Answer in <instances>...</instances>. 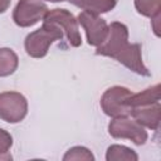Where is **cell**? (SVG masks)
Masks as SVG:
<instances>
[{"label": "cell", "mask_w": 161, "mask_h": 161, "mask_svg": "<svg viewBox=\"0 0 161 161\" xmlns=\"http://www.w3.org/2000/svg\"><path fill=\"white\" fill-rule=\"evenodd\" d=\"M108 133L113 138H127L135 145L142 146L146 143L148 135L143 126L136 122L131 116L113 117L108 123Z\"/></svg>", "instance_id": "4"}, {"label": "cell", "mask_w": 161, "mask_h": 161, "mask_svg": "<svg viewBox=\"0 0 161 161\" xmlns=\"http://www.w3.org/2000/svg\"><path fill=\"white\" fill-rule=\"evenodd\" d=\"M96 54L113 58L138 75L151 77V72L142 60L141 44L128 42V28L121 21L111 23L108 35L106 40L97 47Z\"/></svg>", "instance_id": "1"}, {"label": "cell", "mask_w": 161, "mask_h": 161, "mask_svg": "<svg viewBox=\"0 0 161 161\" xmlns=\"http://www.w3.org/2000/svg\"><path fill=\"white\" fill-rule=\"evenodd\" d=\"M48 10L42 0H19L13 10V20L20 28H30L43 20Z\"/></svg>", "instance_id": "7"}, {"label": "cell", "mask_w": 161, "mask_h": 161, "mask_svg": "<svg viewBox=\"0 0 161 161\" xmlns=\"http://www.w3.org/2000/svg\"><path fill=\"white\" fill-rule=\"evenodd\" d=\"M11 4V0H0V14L5 13Z\"/></svg>", "instance_id": "16"}, {"label": "cell", "mask_w": 161, "mask_h": 161, "mask_svg": "<svg viewBox=\"0 0 161 161\" xmlns=\"http://www.w3.org/2000/svg\"><path fill=\"white\" fill-rule=\"evenodd\" d=\"M131 94L132 91L122 86H113L106 89L99 101L103 113L112 118L118 116H130L131 109L127 106V99Z\"/></svg>", "instance_id": "6"}, {"label": "cell", "mask_w": 161, "mask_h": 161, "mask_svg": "<svg viewBox=\"0 0 161 161\" xmlns=\"http://www.w3.org/2000/svg\"><path fill=\"white\" fill-rule=\"evenodd\" d=\"M13 146V136L4 128H0V161H10L13 156L10 148Z\"/></svg>", "instance_id": "15"}, {"label": "cell", "mask_w": 161, "mask_h": 161, "mask_svg": "<svg viewBox=\"0 0 161 161\" xmlns=\"http://www.w3.org/2000/svg\"><path fill=\"white\" fill-rule=\"evenodd\" d=\"M18 54L10 48H0V77H9L18 69Z\"/></svg>", "instance_id": "11"}, {"label": "cell", "mask_w": 161, "mask_h": 161, "mask_svg": "<svg viewBox=\"0 0 161 161\" xmlns=\"http://www.w3.org/2000/svg\"><path fill=\"white\" fill-rule=\"evenodd\" d=\"M77 21L84 29L86 36H87V43L89 45L98 47L106 40V38L108 35L109 25L99 15L82 11L78 14Z\"/></svg>", "instance_id": "9"}, {"label": "cell", "mask_w": 161, "mask_h": 161, "mask_svg": "<svg viewBox=\"0 0 161 161\" xmlns=\"http://www.w3.org/2000/svg\"><path fill=\"white\" fill-rule=\"evenodd\" d=\"M135 9L142 16L151 20L161 16V0H133Z\"/></svg>", "instance_id": "13"}, {"label": "cell", "mask_w": 161, "mask_h": 161, "mask_svg": "<svg viewBox=\"0 0 161 161\" xmlns=\"http://www.w3.org/2000/svg\"><path fill=\"white\" fill-rule=\"evenodd\" d=\"M94 161V155L84 146L70 147L63 156V161Z\"/></svg>", "instance_id": "14"}, {"label": "cell", "mask_w": 161, "mask_h": 161, "mask_svg": "<svg viewBox=\"0 0 161 161\" xmlns=\"http://www.w3.org/2000/svg\"><path fill=\"white\" fill-rule=\"evenodd\" d=\"M43 21L53 23L58 25L65 34L70 47L78 48L82 44V36L78 29V21L74 15L67 9H52L48 10Z\"/></svg>", "instance_id": "8"}, {"label": "cell", "mask_w": 161, "mask_h": 161, "mask_svg": "<svg viewBox=\"0 0 161 161\" xmlns=\"http://www.w3.org/2000/svg\"><path fill=\"white\" fill-rule=\"evenodd\" d=\"M63 35L64 33L58 25L53 23L43 21V25L39 29L29 33L25 36L24 40L25 52L31 58H36V59L44 58L49 52V47L55 40H62Z\"/></svg>", "instance_id": "3"}, {"label": "cell", "mask_w": 161, "mask_h": 161, "mask_svg": "<svg viewBox=\"0 0 161 161\" xmlns=\"http://www.w3.org/2000/svg\"><path fill=\"white\" fill-rule=\"evenodd\" d=\"M72 5L82 9L83 11L96 15L108 13L117 5V0H68Z\"/></svg>", "instance_id": "10"}, {"label": "cell", "mask_w": 161, "mask_h": 161, "mask_svg": "<svg viewBox=\"0 0 161 161\" xmlns=\"http://www.w3.org/2000/svg\"><path fill=\"white\" fill-rule=\"evenodd\" d=\"M107 161H137L138 155L135 150L123 145H111L106 151Z\"/></svg>", "instance_id": "12"}, {"label": "cell", "mask_w": 161, "mask_h": 161, "mask_svg": "<svg viewBox=\"0 0 161 161\" xmlns=\"http://www.w3.org/2000/svg\"><path fill=\"white\" fill-rule=\"evenodd\" d=\"M28 114V101L20 92L0 93V119L8 123H19Z\"/></svg>", "instance_id": "5"}, {"label": "cell", "mask_w": 161, "mask_h": 161, "mask_svg": "<svg viewBox=\"0 0 161 161\" xmlns=\"http://www.w3.org/2000/svg\"><path fill=\"white\" fill-rule=\"evenodd\" d=\"M47 1H50V3H62V1H65V0H47Z\"/></svg>", "instance_id": "17"}, {"label": "cell", "mask_w": 161, "mask_h": 161, "mask_svg": "<svg viewBox=\"0 0 161 161\" xmlns=\"http://www.w3.org/2000/svg\"><path fill=\"white\" fill-rule=\"evenodd\" d=\"M130 116L141 126L157 131L160 127L161 103L160 84L151 86L138 93H132L127 99Z\"/></svg>", "instance_id": "2"}]
</instances>
